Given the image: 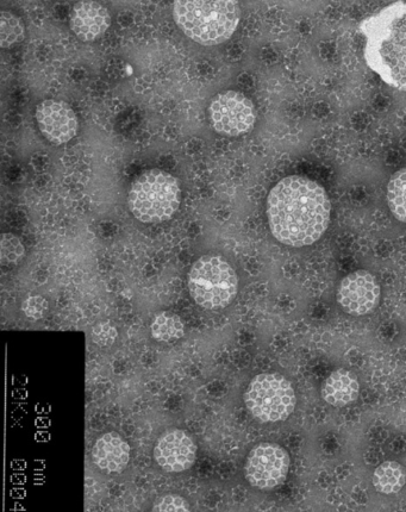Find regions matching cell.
Masks as SVG:
<instances>
[{
    "label": "cell",
    "mask_w": 406,
    "mask_h": 512,
    "mask_svg": "<svg viewBox=\"0 0 406 512\" xmlns=\"http://www.w3.org/2000/svg\"><path fill=\"white\" fill-rule=\"evenodd\" d=\"M330 209L327 192L305 177L280 180L267 198L272 234L290 247L310 246L320 240L329 226Z\"/></svg>",
    "instance_id": "obj_1"
},
{
    "label": "cell",
    "mask_w": 406,
    "mask_h": 512,
    "mask_svg": "<svg viewBox=\"0 0 406 512\" xmlns=\"http://www.w3.org/2000/svg\"><path fill=\"white\" fill-rule=\"evenodd\" d=\"M359 28L368 67L387 85L406 91V2L386 6Z\"/></svg>",
    "instance_id": "obj_2"
},
{
    "label": "cell",
    "mask_w": 406,
    "mask_h": 512,
    "mask_svg": "<svg viewBox=\"0 0 406 512\" xmlns=\"http://www.w3.org/2000/svg\"><path fill=\"white\" fill-rule=\"evenodd\" d=\"M174 21L189 39L203 46H216L234 35L241 9L231 0H178L173 3Z\"/></svg>",
    "instance_id": "obj_3"
},
{
    "label": "cell",
    "mask_w": 406,
    "mask_h": 512,
    "mask_svg": "<svg viewBox=\"0 0 406 512\" xmlns=\"http://www.w3.org/2000/svg\"><path fill=\"white\" fill-rule=\"evenodd\" d=\"M181 201L179 181L161 170L140 174L130 186L128 204L131 214L142 223H161L176 214Z\"/></svg>",
    "instance_id": "obj_4"
},
{
    "label": "cell",
    "mask_w": 406,
    "mask_h": 512,
    "mask_svg": "<svg viewBox=\"0 0 406 512\" xmlns=\"http://www.w3.org/2000/svg\"><path fill=\"white\" fill-rule=\"evenodd\" d=\"M190 295L199 307L227 308L239 290V278L229 262L218 255H204L192 265L187 278Z\"/></svg>",
    "instance_id": "obj_5"
},
{
    "label": "cell",
    "mask_w": 406,
    "mask_h": 512,
    "mask_svg": "<svg viewBox=\"0 0 406 512\" xmlns=\"http://www.w3.org/2000/svg\"><path fill=\"white\" fill-rule=\"evenodd\" d=\"M296 393L289 380L278 373H262L248 385L246 407L256 420L276 423L287 420L296 408Z\"/></svg>",
    "instance_id": "obj_6"
},
{
    "label": "cell",
    "mask_w": 406,
    "mask_h": 512,
    "mask_svg": "<svg viewBox=\"0 0 406 512\" xmlns=\"http://www.w3.org/2000/svg\"><path fill=\"white\" fill-rule=\"evenodd\" d=\"M211 126L218 134L240 136L254 127L256 111L251 99L237 91H223L209 106Z\"/></svg>",
    "instance_id": "obj_7"
},
{
    "label": "cell",
    "mask_w": 406,
    "mask_h": 512,
    "mask_svg": "<svg viewBox=\"0 0 406 512\" xmlns=\"http://www.w3.org/2000/svg\"><path fill=\"white\" fill-rule=\"evenodd\" d=\"M291 460L285 449L276 443H260L248 454L245 474L248 483L259 490L276 489L289 474Z\"/></svg>",
    "instance_id": "obj_8"
},
{
    "label": "cell",
    "mask_w": 406,
    "mask_h": 512,
    "mask_svg": "<svg viewBox=\"0 0 406 512\" xmlns=\"http://www.w3.org/2000/svg\"><path fill=\"white\" fill-rule=\"evenodd\" d=\"M380 286L377 279L367 271H356L342 282L337 290V302L340 307L353 316L370 314L378 307Z\"/></svg>",
    "instance_id": "obj_9"
},
{
    "label": "cell",
    "mask_w": 406,
    "mask_h": 512,
    "mask_svg": "<svg viewBox=\"0 0 406 512\" xmlns=\"http://www.w3.org/2000/svg\"><path fill=\"white\" fill-rule=\"evenodd\" d=\"M35 117L42 135L53 145H64L78 133L76 112L65 102L47 99L37 105Z\"/></svg>",
    "instance_id": "obj_10"
},
{
    "label": "cell",
    "mask_w": 406,
    "mask_h": 512,
    "mask_svg": "<svg viewBox=\"0 0 406 512\" xmlns=\"http://www.w3.org/2000/svg\"><path fill=\"white\" fill-rule=\"evenodd\" d=\"M197 446L192 437L184 430H168L159 437L154 448V458L167 472L180 473L189 470L195 464Z\"/></svg>",
    "instance_id": "obj_11"
},
{
    "label": "cell",
    "mask_w": 406,
    "mask_h": 512,
    "mask_svg": "<svg viewBox=\"0 0 406 512\" xmlns=\"http://www.w3.org/2000/svg\"><path fill=\"white\" fill-rule=\"evenodd\" d=\"M111 23L108 9L98 2H79L73 6L70 24L71 29L80 39L92 42L106 33Z\"/></svg>",
    "instance_id": "obj_12"
},
{
    "label": "cell",
    "mask_w": 406,
    "mask_h": 512,
    "mask_svg": "<svg viewBox=\"0 0 406 512\" xmlns=\"http://www.w3.org/2000/svg\"><path fill=\"white\" fill-rule=\"evenodd\" d=\"M92 460L105 473H120L129 464L130 446L117 433H106L93 446Z\"/></svg>",
    "instance_id": "obj_13"
},
{
    "label": "cell",
    "mask_w": 406,
    "mask_h": 512,
    "mask_svg": "<svg viewBox=\"0 0 406 512\" xmlns=\"http://www.w3.org/2000/svg\"><path fill=\"white\" fill-rule=\"evenodd\" d=\"M322 397L336 408L346 407L359 397L360 385L352 372L337 370L330 374L322 386Z\"/></svg>",
    "instance_id": "obj_14"
},
{
    "label": "cell",
    "mask_w": 406,
    "mask_h": 512,
    "mask_svg": "<svg viewBox=\"0 0 406 512\" xmlns=\"http://www.w3.org/2000/svg\"><path fill=\"white\" fill-rule=\"evenodd\" d=\"M406 482L402 465L395 461H386L373 474V485L384 495H393L401 491Z\"/></svg>",
    "instance_id": "obj_15"
},
{
    "label": "cell",
    "mask_w": 406,
    "mask_h": 512,
    "mask_svg": "<svg viewBox=\"0 0 406 512\" xmlns=\"http://www.w3.org/2000/svg\"><path fill=\"white\" fill-rule=\"evenodd\" d=\"M151 333L156 341L173 342L184 336L185 327L179 316L171 312H161L154 318Z\"/></svg>",
    "instance_id": "obj_16"
},
{
    "label": "cell",
    "mask_w": 406,
    "mask_h": 512,
    "mask_svg": "<svg viewBox=\"0 0 406 512\" xmlns=\"http://www.w3.org/2000/svg\"><path fill=\"white\" fill-rule=\"evenodd\" d=\"M386 197L393 216L406 223V167L393 174Z\"/></svg>",
    "instance_id": "obj_17"
},
{
    "label": "cell",
    "mask_w": 406,
    "mask_h": 512,
    "mask_svg": "<svg viewBox=\"0 0 406 512\" xmlns=\"http://www.w3.org/2000/svg\"><path fill=\"white\" fill-rule=\"evenodd\" d=\"M26 36V28L20 17L14 12L2 10L0 12V45L11 48L21 43Z\"/></svg>",
    "instance_id": "obj_18"
},
{
    "label": "cell",
    "mask_w": 406,
    "mask_h": 512,
    "mask_svg": "<svg viewBox=\"0 0 406 512\" xmlns=\"http://www.w3.org/2000/svg\"><path fill=\"white\" fill-rule=\"evenodd\" d=\"M24 246L17 236L10 233L2 235L0 240V258L5 266H15L20 264L24 258Z\"/></svg>",
    "instance_id": "obj_19"
},
{
    "label": "cell",
    "mask_w": 406,
    "mask_h": 512,
    "mask_svg": "<svg viewBox=\"0 0 406 512\" xmlns=\"http://www.w3.org/2000/svg\"><path fill=\"white\" fill-rule=\"evenodd\" d=\"M152 512H191V508L184 497L166 495L155 502Z\"/></svg>",
    "instance_id": "obj_20"
},
{
    "label": "cell",
    "mask_w": 406,
    "mask_h": 512,
    "mask_svg": "<svg viewBox=\"0 0 406 512\" xmlns=\"http://www.w3.org/2000/svg\"><path fill=\"white\" fill-rule=\"evenodd\" d=\"M117 330L110 323L102 322L92 329V339L101 347H110L114 345L117 339Z\"/></svg>",
    "instance_id": "obj_21"
},
{
    "label": "cell",
    "mask_w": 406,
    "mask_h": 512,
    "mask_svg": "<svg viewBox=\"0 0 406 512\" xmlns=\"http://www.w3.org/2000/svg\"><path fill=\"white\" fill-rule=\"evenodd\" d=\"M49 304L40 296L30 297L24 301L22 310L30 320H41L48 312Z\"/></svg>",
    "instance_id": "obj_22"
}]
</instances>
